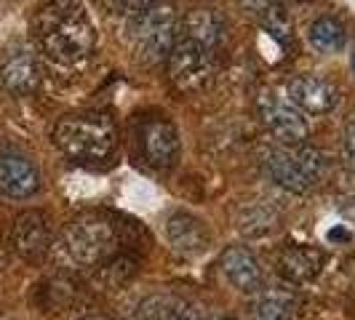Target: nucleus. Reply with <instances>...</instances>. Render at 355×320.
<instances>
[{"instance_id":"1","label":"nucleus","mask_w":355,"mask_h":320,"mask_svg":"<svg viewBox=\"0 0 355 320\" xmlns=\"http://www.w3.org/2000/svg\"><path fill=\"white\" fill-rule=\"evenodd\" d=\"M40 51L56 64H80L96 48V30L86 8L75 0H56L35 19Z\"/></svg>"},{"instance_id":"2","label":"nucleus","mask_w":355,"mask_h":320,"mask_svg":"<svg viewBox=\"0 0 355 320\" xmlns=\"http://www.w3.org/2000/svg\"><path fill=\"white\" fill-rule=\"evenodd\" d=\"M53 144L62 155L75 163H99L115 152L118 134L107 115L99 112H80L64 115L53 125Z\"/></svg>"},{"instance_id":"3","label":"nucleus","mask_w":355,"mask_h":320,"mask_svg":"<svg viewBox=\"0 0 355 320\" xmlns=\"http://www.w3.org/2000/svg\"><path fill=\"white\" fill-rule=\"evenodd\" d=\"M326 160L315 147L307 144H281L270 150L265 158V174L281 190L302 195L313 190L323 177Z\"/></svg>"},{"instance_id":"4","label":"nucleus","mask_w":355,"mask_h":320,"mask_svg":"<svg viewBox=\"0 0 355 320\" xmlns=\"http://www.w3.org/2000/svg\"><path fill=\"white\" fill-rule=\"evenodd\" d=\"M62 246L75 265L96 267L112 259L118 251V230L115 224L99 213L75 216L62 232Z\"/></svg>"},{"instance_id":"5","label":"nucleus","mask_w":355,"mask_h":320,"mask_svg":"<svg viewBox=\"0 0 355 320\" xmlns=\"http://www.w3.org/2000/svg\"><path fill=\"white\" fill-rule=\"evenodd\" d=\"M177 27L179 19L171 3H155L147 11L137 14L131 24V46L137 59L147 67L168 59L177 43Z\"/></svg>"},{"instance_id":"6","label":"nucleus","mask_w":355,"mask_h":320,"mask_svg":"<svg viewBox=\"0 0 355 320\" xmlns=\"http://www.w3.org/2000/svg\"><path fill=\"white\" fill-rule=\"evenodd\" d=\"M168 75L179 91H200L214 72V51L193 37H177L168 53Z\"/></svg>"},{"instance_id":"7","label":"nucleus","mask_w":355,"mask_h":320,"mask_svg":"<svg viewBox=\"0 0 355 320\" xmlns=\"http://www.w3.org/2000/svg\"><path fill=\"white\" fill-rule=\"evenodd\" d=\"M257 109L265 128L278 139V144H304L310 136V125L304 115L291 105L288 99H281L278 94L265 91L257 99Z\"/></svg>"},{"instance_id":"8","label":"nucleus","mask_w":355,"mask_h":320,"mask_svg":"<svg viewBox=\"0 0 355 320\" xmlns=\"http://www.w3.org/2000/svg\"><path fill=\"white\" fill-rule=\"evenodd\" d=\"M53 246L51 222L43 211L19 213L11 224V249L17 251L24 262H43Z\"/></svg>"},{"instance_id":"9","label":"nucleus","mask_w":355,"mask_h":320,"mask_svg":"<svg viewBox=\"0 0 355 320\" xmlns=\"http://www.w3.org/2000/svg\"><path fill=\"white\" fill-rule=\"evenodd\" d=\"M40 83V62H37V53L19 43L14 48L3 53L0 59V86L14 94V96H27L33 94Z\"/></svg>"},{"instance_id":"10","label":"nucleus","mask_w":355,"mask_h":320,"mask_svg":"<svg viewBox=\"0 0 355 320\" xmlns=\"http://www.w3.org/2000/svg\"><path fill=\"white\" fill-rule=\"evenodd\" d=\"M286 96L300 112H307V115H329L342 102L337 86L331 80H326V78H318V75L294 78L288 83V89H286Z\"/></svg>"},{"instance_id":"11","label":"nucleus","mask_w":355,"mask_h":320,"mask_svg":"<svg viewBox=\"0 0 355 320\" xmlns=\"http://www.w3.org/2000/svg\"><path fill=\"white\" fill-rule=\"evenodd\" d=\"M139 147L153 168H171L179 160V134L174 123L166 118H150L142 125Z\"/></svg>"},{"instance_id":"12","label":"nucleus","mask_w":355,"mask_h":320,"mask_svg":"<svg viewBox=\"0 0 355 320\" xmlns=\"http://www.w3.org/2000/svg\"><path fill=\"white\" fill-rule=\"evenodd\" d=\"M40 190V171L30 158L19 152L0 155V193L14 200L33 197Z\"/></svg>"},{"instance_id":"13","label":"nucleus","mask_w":355,"mask_h":320,"mask_svg":"<svg viewBox=\"0 0 355 320\" xmlns=\"http://www.w3.org/2000/svg\"><path fill=\"white\" fill-rule=\"evenodd\" d=\"M326 265V254L315 246H302V243H294V246H286L278 259V275L284 278V283L288 285H302L310 283L313 278H318V272Z\"/></svg>"},{"instance_id":"14","label":"nucleus","mask_w":355,"mask_h":320,"mask_svg":"<svg viewBox=\"0 0 355 320\" xmlns=\"http://www.w3.org/2000/svg\"><path fill=\"white\" fill-rule=\"evenodd\" d=\"M166 235H168V243L171 249L182 254V256H198L209 249V227L187 211H177L168 216L166 222Z\"/></svg>"},{"instance_id":"15","label":"nucleus","mask_w":355,"mask_h":320,"mask_svg":"<svg viewBox=\"0 0 355 320\" xmlns=\"http://www.w3.org/2000/svg\"><path fill=\"white\" fill-rule=\"evenodd\" d=\"M219 267H222L225 278L232 283V288H238L243 294H257L265 285L259 259L246 246H232V249L225 251L222 259H219Z\"/></svg>"},{"instance_id":"16","label":"nucleus","mask_w":355,"mask_h":320,"mask_svg":"<svg viewBox=\"0 0 355 320\" xmlns=\"http://www.w3.org/2000/svg\"><path fill=\"white\" fill-rule=\"evenodd\" d=\"M294 291L291 285H262L251 302V320H294Z\"/></svg>"},{"instance_id":"17","label":"nucleus","mask_w":355,"mask_h":320,"mask_svg":"<svg viewBox=\"0 0 355 320\" xmlns=\"http://www.w3.org/2000/svg\"><path fill=\"white\" fill-rule=\"evenodd\" d=\"M142 320H203L196 304L171 299V296H153L139 307Z\"/></svg>"},{"instance_id":"18","label":"nucleus","mask_w":355,"mask_h":320,"mask_svg":"<svg viewBox=\"0 0 355 320\" xmlns=\"http://www.w3.org/2000/svg\"><path fill=\"white\" fill-rule=\"evenodd\" d=\"M182 35L184 37H193L198 43H203L206 48H216V43L222 40V21L219 17L209 11V8H196V11H190L187 19L182 21Z\"/></svg>"},{"instance_id":"19","label":"nucleus","mask_w":355,"mask_h":320,"mask_svg":"<svg viewBox=\"0 0 355 320\" xmlns=\"http://www.w3.org/2000/svg\"><path fill=\"white\" fill-rule=\"evenodd\" d=\"M307 37H310L313 48L320 53H339L347 46V33H345V27L331 17L315 19V21L310 24Z\"/></svg>"},{"instance_id":"20","label":"nucleus","mask_w":355,"mask_h":320,"mask_svg":"<svg viewBox=\"0 0 355 320\" xmlns=\"http://www.w3.org/2000/svg\"><path fill=\"white\" fill-rule=\"evenodd\" d=\"M278 0H238V6L246 11V14H254V17H262L265 11H270Z\"/></svg>"},{"instance_id":"21","label":"nucleus","mask_w":355,"mask_h":320,"mask_svg":"<svg viewBox=\"0 0 355 320\" xmlns=\"http://www.w3.org/2000/svg\"><path fill=\"white\" fill-rule=\"evenodd\" d=\"M160 0H118V8H123L128 17H137V14H142L147 11L150 6H155Z\"/></svg>"},{"instance_id":"22","label":"nucleus","mask_w":355,"mask_h":320,"mask_svg":"<svg viewBox=\"0 0 355 320\" xmlns=\"http://www.w3.org/2000/svg\"><path fill=\"white\" fill-rule=\"evenodd\" d=\"M345 155L355 166V121L347 125V134H345Z\"/></svg>"},{"instance_id":"23","label":"nucleus","mask_w":355,"mask_h":320,"mask_svg":"<svg viewBox=\"0 0 355 320\" xmlns=\"http://www.w3.org/2000/svg\"><path fill=\"white\" fill-rule=\"evenodd\" d=\"M329 240H331V243H347V240H350V232L337 227V230L329 232Z\"/></svg>"},{"instance_id":"24","label":"nucleus","mask_w":355,"mask_h":320,"mask_svg":"<svg viewBox=\"0 0 355 320\" xmlns=\"http://www.w3.org/2000/svg\"><path fill=\"white\" fill-rule=\"evenodd\" d=\"M80 320H112V318H107V315H86V318Z\"/></svg>"},{"instance_id":"25","label":"nucleus","mask_w":355,"mask_h":320,"mask_svg":"<svg viewBox=\"0 0 355 320\" xmlns=\"http://www.w3.org/2000/svg\"><path fill=\"white\" fill-rule=\"evenodd\" d=\"M216 320H235V318H227V315H225V318H216Z\"/></svg>"},{"instance_id":"26","label":"nucleus","mask_w":355,"mask_h":320,"mask_svg":"<svg viewBox=\"0 0 355 320\" xmlns=\"http://www.w3.org/2000/svg\"><path fill=\"white\" fill-rule=\"evenodd\" d=\"M353 75H355V56H353Z\"/></svg>"}]
</instances>
